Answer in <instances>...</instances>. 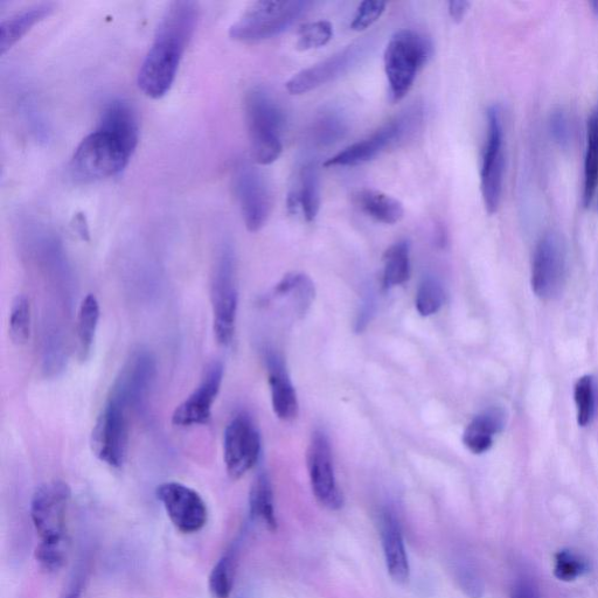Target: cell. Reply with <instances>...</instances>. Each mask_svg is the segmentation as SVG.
I'll return each mask as SVG.
<instances>
[{
	"mask_svg": "<svg viewBox=\"0 0 598 598\" xmlns=\"http://www.w3.org/2000/svg\"><path fill=\"white\" fill-rule=\"evenodd\" d=\"M275 295L290 297L297 315L304 316L315 299L314 283L305 274L291 273L285 275L276 285Z\"/></svg>",
	"mask_w": 598,
	"mask_h": 598,
	"instance_id": "cell-28",
	"label": "cell"
},
{
	"mask_svg": "<svg viewBox=\"0 0 598 598\" xmlns=\"http://www.w3.org/2000/svg\"><path fill=\"white\" fill-rule=\"evenodd\" d=\"M575 402L577 408V422L586 427L593 420L595 413V388L591 377H583L575 386Z\"/></svg>",
	"mask_w": 598,
	"mask_h": 598,
	"instance_id": "cell-34",
	"label": "cell"
},
{
	"mask_svg": "<svg viewBox=\"0 0 598 598\" xmlns=\"http://www.w3.org/2000/svg\"><path fill=\"white\" fill-rule=\"evenodd\" d=\"M232 185L248 231L259 232L267 224L274 204L267 178L252 164L239 162L233 170Z\"/></svg>",
	"mask_w": 598,
	"mask_h": 598,
	"instance_id": "cell-9",
	"label": "cell"
},
{
	"mask_svg": "<svg viewBox=\"0 0 598 598\" xmlns=\"http://www.w3.org/2000/svg\"><path fill=\"white\" fill-rule=\"evenodd\" d=\"M471 3L467 0H451L448 5V11L451 19L455 23H462L464 18L467 17L470 10Z\"/></svg>",
	"mask_w": 598,
	"mask_h": 598,
	"instance_id": "cell-40",
	"label": "cell"
},
{
	"mask_svg": "<svg viewBox=\"0 0 598 598\" xmlns=\"http://www.w3.org/2000/svg\"><path fill=\"white\" fill-rule=\"evenodd\" d=\"M261 455V435L247 414H238L227 424L224 434V461L227 474L240 479L254 468Z\"/></svg>",
	"mask_w": 598,
	"mask_h": 598,
	"instance_id": "cell-14",
	"label": "cell"
},
{
	"mask_svg": "<svg viewBox=\"0 0 598 598\" xmlns=\"http://www.w3.org/2000/svg\"><path fill=\"white\" fill-rule=\"evenodd\" d=\"M380 530L388 573L396 583H406L410 575L408 555L399 520L393 511L382 512Z\"/></svg>",
	"mask_w": 598,
	"mask_h": 598,
	"instance_id": "cell-20",
	"label": "cell"
},
{
	"mask_svg": "<svg viewBox=\"0 0 598 598\" xmlns=\"http://www.w3.org/2000/svg\"><path fill=\"white\" fill-rule=\"evenodd\" d=\"M513 598H540L537 591H535L528 584H520L514 589Z\"/></svg>",
	"mask_w": 598,
	"mask_h": 598,
	"instance_id": "cell-42",
	"label": "cell"
},
{
	"mask_svg": "<svg viewBox=\"0 0 598 598\" xmlns=\"http://www.w3.org/2000/svg\"><path fill=\"white\" fill-rule=\"evenodd\" d=\"M249 507L253 519L261 521L271 532L277 530L274 493L270 479L266 474L256 477L252 489H250Z\"/></svg>",
	"mask_w": 598,
	"mask_h": 598,
	"instance_id": "cell-27",
	"label": "cell"
},
{
	"mask_svg": "<svg viewBox=\"0 0 598 598\" xmlns=\"http://www.w3.org/2000/svg\"><path fill=\"white\" fill-rule=\"evenodd\" d=\"M307 0H260L250 4L229 29V37L240 43H259L280 36L307 12Z\"/></svg>",
	"mask_w": 598,
	"mask_h": 598,
	"instance_id": "cell-5",
	"label": "cell"
},
{
	"mask_svg": "<svg viewBox=\"0 0 598 598\" xmlns=\"http://www.w3.org/2000/svg\"><path fill=\"white\" fill-rule=\"evenodd\" d=\"M374 48V38L364 37L344 50L331 55L318 64L302 69L287 82L288 92L291 95H303L328 83L343 78L356 68L361 61L367 58Z\"/></svg>",
	"mask_w": 598,
	"mask_h": 598,
	"instance_id": "cell-8",
	"label": "cell"
},
{
	"mask_svg": "<svg viewBox=\"0 0 598 598\" xmlns=\"http://www.w3.org/2000/svg\"><path fill=\"white\" fill-rule=\"evenodd\" d=\"M94 455L111 468H121L129 449L128 410L108 400L90 438Z\"/></svg>",
	"mask_w": 598,
	"mask_h": 598,
	"instance_id": "cell-12",
	"label": "cell"
},
{
	"mask_svg": "<svg viewBox=\"0 0 598 598\" xmlns=\"http://www.w3.org/2000/svg\"><path fill=\"white\" fill-rule=\"evenodd\" d=\"M297 187L289 193L288 210L301 212L308 222L315 221L321 208V176L315 162L305 163L299 171Z\"/></svg>",
	"mask_w": 598,
	"mask_h": 598,
	"instance_id": "cell-21",
	"label": "cell"
},
{
	"mask_svg": "<svg viewBox=\"0 0 598 598\" xmlns=\"http://www.w3.org/2000/svg\"><path fill=\"white\" fill-rule=\"evenodd\" d=\"M136 149L127 139L97 127L75 149L69 170L83 183L113 178L127 168Z\"/></svg>",
	"mask_w": 598,
	"mask_h": 598,
	"instance_id": "cell-2",
	"label": "cell"
},
{
	"mask_svg": "<svg viewBox=\"0 0 598 598\" xmlns=\"http://www.w3.org/2000/svg\"><path fill=\"white\" fill-rule=\"evenodd\" d=\"M344 123L336 115H328L319 118L315 127V134L319 142L332 143L344 132Z\"/></svg>",
	"mask_w": 598,
	"mask_h": 598,
	"instance_id": "cell-39",
	"label": "cell"
},
{
	"mask_svg": "<svg viewBox=\"0 0 598 598\" xmlns=\"http://www.w3.org/2000/svg\"><path fill=\"white\" fill-rule=\"evenodd\" d=\"M356 204L367 217L384 225H395L405 217V207L400 200L372 189L356 194Z\"/></svg>",
	"mask_w": 598,
	"mask_h": 598,
	"instance_id": "cell-24",
	"label": "cell"
},
{
	"mask_svg": "<svg viewBox=\"0 0 598 598\" xmlns=\"http://www.w3.org/2000/svg\"><path fill=\"white\" fill-rule=\"evenodd\" d=\"M83 583H85V576L81 573H76L71 582L68 583L62 598H81Z\"/></svg>",
	"mask_w": 598,
	"mask_h": 598,
	"instance_id": "cell-41",
	"label": "cell"
},
{
	"mask_svg": "<svg viewBox=\"0 0 598 598\" xmlns=\"http://www.w3.org/2000/svg\"><path fill=\"white\" fill-rule=\"evenodd\" d=\"M235 275L234 250L226 243L215 262L211 285L213 331L222 346L231 345L235 335L239 304Z\"/></svg>",
	"mask_w": 598,
	"mask_h": 598,
	"instance_id": "cell-7",
	"label": "cell"
},
{
	"mask_svg": "<svg viewBox=\"0 0 598 598\" xmlns=\"http://www.w3.org/2000/svg\"><path fill=\"white\" fill-rule=\"evenodd\" d=\"M71 489L61 481L41 485L31 502V518L40 542H68L66 518Z\"/></svg>",
	"mask_w": 598,
	"mask_h": 598,
	"instance_id": "cell-13",
	"label": "cell"
},
{
	"mask_svg": "<svg viewBox=\"0 0 598 598\" xmlns=\"http://www.w3.org/2000/svg\"><path fill=\"white\" fill-rule=\"evenodd\" d=\"M333 38V26L326 20L305 24L299 29L296 48L307 52L328 45Z\"/></svg>",
	"mask_w": 598,
	"mask_h": 598,
	"instance_id": "cell-32",
	"label": "cell"
},
{
	"mask_svg": "<svg viewBox=\"0 0 598 598\" xmlns=\"http://www.w3.org/2000/svg\"><path fill=\"white\" fill-rule=\"evenodd\" d=\"M245 116L255 163L264 166L275 163L282 155L285 128L280 103L267 89L252 88L246 95Z\"/></svg>",
	"mask_w": 598,
	"mask_h": 598,
	"instance_id": "cell-3",
	"label": "cell"
},
{
	"mask_svg": "<svg viewBox=\"0 0 598 598\" xmlns=\"http://www.w3.org/2000/svg\"><path fill=\"white\" fill-rule=\"evenodd\" d=\"M387 4L381 0H365L359 5L356 16H354L351 29L356 32H363L377 23L384 15Z\"/></svg>",
	"mask_w": 598,
	"mask_h": 598,
	"instance_id": "cell-37",
	"label": "cell"
},
{
	"mask_svg": "<svg viewBox=\"0 0 598 598\" xmlns=\"http://www.w3.org/2000/svg\"><path fill=\"white\" fill-rule=\"evenodd\" d=\"M68 554V542H40L36 556L41 568L47 572H58L64 567Z\"/></svg>",
	"mask_w": 598,
	"mask_h": 598,
	"instance_id": "cell-36",
	"label": "cell"
},
{
	"mask_svg": "<svg viewBox=\"0 0 598 598\" xmlns=\"http://www.w3.org/2000/svg\"><path fill=\"white\" fill-rule=\"evenodd\" d=\"M236 553L227 552L214 566L208 580L211 594L214 598H228L231 596L236 573Z\"/></svg>",
	"mask_w": 598,
	"mask_h": 598,
	"instance_id": "cell-30",
	"label": "cell"
},
{
	"mask_svg": "<svg viewBox=\"0 0 598 598\" xmlns=\"http://www.w3.org/2000/svg\"><path fill=\"white\" fill-rule=\"evenodd\" d=\"M382 284L386 290L406 283L410 276V243L402 240L394 243L384 255Z\"/></svg>",
	"mask_w": 598,
	"mask_h": 598,
	"instance_id": "cell-29",
	"label": "cell"
},
{
	"mask_svg": "<svg viewBox=\"0 0 598 598\" xmlns=\"http://www.w3.org/2000/svg\"><path fill=\"white\" fill-rule=\"evenodd\" d=\"M32 328V310L30 299L25 295H18L12 303L10 312V338L16 345L29 342Z\"/></svg>",
	"mask_w": 598,
	"mask_h": 598,
	"instance_id": "cell-31",
	"label": "cell"
},
{
	"mask_svg": "<svg viewBox=\"0 0 598 598\" xmlns=\"http://www.w3.org/2000/svg\"><path fill=\"white\" fill-rule=\"evenodd\" d=\"M157 498L178 531L191 534L203 530L208 512L197 491L184 484L168 482L158 486Z\"/></svg>",
	"mask_w": 598,
	"mask_h": 598,
	"instance_id": "cell-16",
	"label": "cell"
},
{
	"mask_svg": "<svg viewBox=\"0 0 598 598\" xmlns=\"http://www.w3.org/2000/svg\"><path fill=\"white\" fill-rule=\"evenodd\" d=\"M549 131L556 143L563 149L569 148L573 141V123L568 111L563 108L553 110L549 116Z\"/></svg>",
	"mask_w": 598,
	"mask_h": 598,
	"instance_id": "cell-38",
	"label": "cell"
},
{
	"mask_svg": "<svg viewBox=\"0 0 598 598\" xmlns=\"http://www.w3.org/2000/svg\"><path fill=\"white\" fill-rule=\"evenodd\" d=\"M100 321V303L89 294L80 304L78 322H76V339H78L79 357L86 360L92 353L97 326Z\"/></svg>",
	"mask_w": 598,
	"mask_h": 598,
	"instance_id": "cell-26",
	"label": "cell"
},
{
	"mask_svg": "<svg viewBox=\"0 0 598 598\" xmlns=\"http://www.w3.org/2000/svg\"><path fill=\"white\" fill-rule=\"evenodd\" d=\"M598 193V104L587 123V146L584 156L583 201L593 204Z\"/></svg>",
	"mask_w": 598,
	"mask_h": 598,
	"instance_id": "cell-25",
	"label": "cell"
},
{
	"mask_svg": "<svg viewBox=\"0 0 598 598\" xmlns=\"http://www.w3.org/2000/svg\"><path fill=\"white\" fill-rule=\"evenodd\" d=\"M308 469L312 491L318 503L326 509L339 510L344 504L343 493L337 484L330 441L323 431H316L312 435L308 450Z\"/></svg>",
	"mask_w": 598,
	"mask_h": 598,
	"instance_id": "cell-15",
	"label": "cell"
},
{
	"mask_svg": "<svg viewBox=\"0 0 598 598\" xmlns=\"http://www.w3.org/2000/svg\"><path fill=\"white\" fill-rule=\"evenodd\" d=\"M266 365L274 413L278 419L292 422L299 414V403L284 360L280 354L269 350L266 352Z\"/></svg>",
	"mask_w": 598,
	"mask_h": 598,
	"instance_id": "cell-19",
	"label": "cell"
},
{
	"mask_svg": "<svg viewBox=\"0 0 598 598\" xmlns=\"http://www.w3.org/2000/svg\"><path fill=\"white\" fill-rule=\"evenodd\" d=\"M568 252L565 239L548 232L535 247L532 261V289L545 301L558 297L567 280Z\"/></svg>",
	"mask_w": 598,
	"mask_h": 598,
	"instance_id": "cell-10",
	"label": "cell"
},
{
	"mask_svg": "<svg viewBox=\"0 0 598 598\" xmlns=\"http://www.w3.org/2000/svg\"><path fill=\"white\" fill-rule=\"evenodd\" d=\"M433 54V44L424 34L403 29L389 39L384 54L389 95L399 102L412 89L417 73Z\"/></svg>",
	"mask_w": 598,
	"mask_h": 598,
	"instance_id": "cell-4",
	"label": "cell"
},
{
	"mask_svg": "<svg viewBox=\"0 0 598 598\" xmlns=\"http://www.w3.org/2000/svg\"><path fill=\"white\" fill-rule=\"evenodd\" d=\"M156 375V359L151 352L132 353L111 387L109 399L129 410L141 403L151 388Z\"/></svg>",
	"mask_w": 598,
	"mask_h": 598,
	"instance_id": "cell-17",
	"label": "cell"
},
{
	"mask_svg": "<svg viewBox=\"0 0 598 598\" xmlns=\"http://www.w3.org/2000/svg\"><path fill=\"white\" fill-rule=\"evenodd\" d=\"M444 303V291L442 285L433 278L424 280L415 298L417 312L423 317L437 314Z\"/></svg>",
	"mask_w": 598,
	"mask_h": 598,
	"instance_id": "cell-33",
	"label": "cell"
},
{
	"mask_svg": "<svg viewBox=\"0 0 598 598\" xmlns=\"http://www.w3.org/2000/svg\"><path fill=\"white\" fill-rule=\"evenodd\" d=\"M587 572V562L572 551H561L555 555L554 575L563 582H572Z\"/></svg>",
	"mask_w": 598,
	"mask_h": 598,
	"instance_id": "cell-35",
	"label": "cell"
},
{
	"mask_svg": "<svg viewBox=\"0 0 598 598\" xmlns=\"http://www.w3.org/2000/svg\"><path fill=\"white\" fill-rule=\"evenodd\" d=\"M590 5L591 9H593V12L598 17V0H595V2L591 3Z\"/></svg>",
	"mask_w": 598,
	"mask_h": 598,
	"instance_id": "cell-43",
	"label": "cell"
},
{
	"mask_svg": "<svg viewBox=\"0 0 598 598\" xmlns=\"http://www.w3.org/2000/svg\"><path fill=\"white\" fill-rule=\"evenodd\" d=\"M505 427V413L500 408H490L477 415L463 434V443L472 454L486 453L493 440Z\"/></svg>",
	"mask_w": 598,
	"mask_h": 598,
	"instance_id": "cell-22",
	"label": "cell"
},
{
	"mask_svg": "<svg viewBox=\"0 0 598 598\" xmlns=\"http://www.w3.org/2000/svg\"><path fill=\"white\" fill-rule=\"evenodd\" d=\"M597 205H598V197H597ZM598 207V206H597Z\"/></svg>",
	"mask_w": 598,
	"mask_h": 598,
	"instance_id": "cell-44",
	"label": "cell"
},
{
	"mask_svg": "<svg viewBox=\"0 0 598 598\" xmlns=\"http://www.w3.org/2000/svg\"><path fill=\"white\" fill-rule=\"evenodd\" d=\"M488 136L483 152L481 189L486 211H498L502 200L505 173V131L502 109L491 106L488 109Z\"/></svg>",
	"mask_w": 598,
	"mask_h": 598,
	"instance_id": "cell-11",
	"label": "cell"
},
{
	"mask_svg": "<svg viewBox=\"0 0 598 598\" xmlns=\"http://www.w3.org/2000/svg\"><path fill=\"white\" fill-rule=\"evenodd\" d=\"M54 10L53 3H41L4 20L0 25V52L5 54L10 51L34 26L50 17Z\"/></svg>",
	"mask_w": 598,
	"mask_h": 598,
	"instance_id": "cell-23",
	"label": "cell"
},
{
	"mask_svg": "<svg viewBox=\"0 0 598 598\" xmlns=\"http://www.w3.org/2000/svg\"><path fill=\"white\" fill-rule=\"evenodd\" d=\"M422 120L423 109L415 104V106L403 110L401 114L363 141L347 146L342 152L328 159L324 166L326 168L344 166L345 168V166H358L371 162L382 152L412 137L420 128Z\"/></svg>",
	"mask_w": 598,
	"mask_h": 598,
	"instance_id": "cell-6",
	"label": "cell"
},
{
	"mask_svg": "<svg viewBox=\"0 0 598 598\" xmlns=\"http://www.w3.org/2000/svg\"><path fill=\"white\" fill-rule=\"evenodd\" d=\"M222 380H224V366L219 361H214L207 366L199 386L175 409L172 423L177 427L187 428L200 426V424L210 421Z\"/></svg>",
	"mask_w": 598,
	"mask_h": 598,
	"instance_id": "cell-18",
	"label": "cell"
},
{
	"mask_svg": "<svg viewBox=\"0 0 598 598\" xmlns=\"http://www.w3.org/2000/svg\"><path fill=\"white\" fill-rule=\"evenodd\" d=\"M199 17L198 3L190 0H177L165 10L137 76L145 96L158 100L170 92Z\"/></svg>",
	"mask_w": 598,
	"mask_h": 598,
	"instance_id": "cell-1",
	"label": "cell"
}]
</instances>
